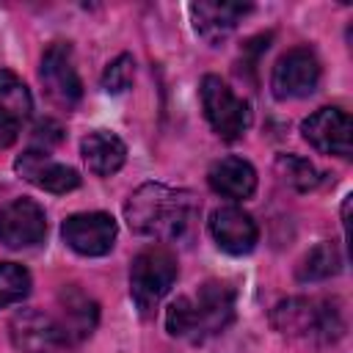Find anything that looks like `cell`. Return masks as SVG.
<instances>
[{
    "label": "cell",
    "mask_w": 353,
    "mask_h": 353,
    "mask_svg": "<svg viewBox=\"0 0 353 353\" xmlns=\"http://www.w3.org/2000/svg\"><path fill=\"white\" fill-rule=\"evenodd\" d=\"M201 108L210 121V127L223 138V141H237L248 124H251V110L248 102L240 99L218 74H207L201 80Z\"/></svg>",
    "instance_id": "obj_4"
},
{
    "label": "cell",
    "mask_w": 353,
    "mask_h": 353,
    "mask_svg": "<svg viewBox=\"0 0 353 353\" xmlns=\"http://www.w3.org/2000/svg\"><path fill=\"white\" fill-rule=\"evenodd\" d=\"M234 317V290L226 281H204L193 295L176 298L165 312L171 336L201 342L223 331Z\"/></svg>",
    "instance_id": "obj_2"
},
{
    "label": "cell",
    "mask_w": 353,
    "mask_h": 353,
    "mask_svg": "<svg viewBox=\"0 0 353 353\" xmlns=\"http://www.w3.org/2000/svg\"><path fill=\"white\" fill-rule=\"evenodd\" d=\"M276 171L295 190H312L317 185V179H320L314 165L309 160L298 157V154H279L276 157Z\"/></svg>",
    "instance_id": "obj_21"
},
{
    "label": "cell",
    "mask_w": 353,
    "mask_h": 353,
    "mask_svg": "<svg viewBox=\"0 0 353 353\" xmlns=\"http://www.w3.org/2000/svg\"><path fill=\"white\" fill-rule=\"evenodd\" d=\"M210 188L223 199H248L256 190V171L243 157H221L207 174Z\"/></svg>",
    "instance_id": "obj_16"
},
{
    "label": "cell",
    "mask_w": 353,
    "mask_h": 353,
    "mask_svg": "<svg viewBox=\"0 0 353 353\" xmlns=\"http://www.w3.org/2000/svg\"><path fill=\"white\" fill-rule=\"evenodd\" d=\"M132 74H135V61H132V55H119V58L110 61L108 69L102 72V88H105L108 94H121V91L130 88Z\"/></svg>",
    "instance_id": "obj_22"
},
{
    "label": "cell",
    "mask_w": 353,
    "mask_h": 353,
    "mask_svg": "<svg viewBox=\"0 0 353 353\" xmlns=\"http://www.w3.org/2000/svg\"><path fill=\"white\" fill-rule=\"evenodd\" d=\"M176 256L165 245L143 248L130 265V295L141 314H152V309L168 295L176 281Z\"/></svg>",
    "instance_id": "obj_3"
},
{
    "label": "cell",
    "mask_w": 353,
    "mask_h": 353,
    "mask_svg": "<svg viewBox=\"0 0 353 353\" xmlns=\"http://www.w3.org/2000/svg\"><path fill=\"white\" fill-rule=\"evenodd\" d=\"M33 99L28 85L8 69H0V130L17 132L19 124L30 116Z\"/></svg>",
    "instance_id": "obj_18"
},
{
    "label": "cell",
    "mask_w": 353,
    "mask_h": 353,
    "mask_svg": "<svg viewBox=\"0 0 353 353\" xmlns=\"http://www.w3.org/2000/svg\"><path fill=\"white\" fill-rule=\"evenodd\" d=\"M273 323L284 334H320L323 339H331V334L342 331L339 312L331 309V303H323V309H317L314 301L303 298L279 303L273 312Z\"/></svg>",
    "instance_id": "obj_8"
},
{
    "label": "cell",
    "mask_w": 353,
    "mask_h": 353,
    "mask_svg": "<svg viewBox=\"0 0 353 353\" xmlns=\"http://www.w3.org/2000/svg\"><path fill=\"white\" fill-rule=\"evenodd\" d=\"M248 11H251L248 3H210V0H199V3L190 6L193 28L210 44H221L237 28V22Z\"/></svg>",
    "instance_id": "obj_14"
},
{
    "label": "cell",
    "mask_w": 353,
    "mask_h": 353,
    "mask_svg": "<svg viewBox=\"0 0 353 353\" xmlns=\"http://www.w3.org/2000/svg\"><path fill=\"white\" fill-rule=\"evenodd\" d=\"M199 215V201L190 190L168 188L160 182L141 185L124 204V218L135 234L154 240L182 237Z\"/></svg>",
    "instance_id": "obj_1"
},
{
    "label": "cell",
    "mask_w": 353,
    "mask_h": 353,
    "mask_svg": "<svg viewBox=\"0 0 353 353\" xmlns=\"http://www.w3.org/2000/svg\"><path fill=\"white\" fill-rule=\"evenodd\" d=\"M58 303H61V320H55V323H58V328L63 334V342H80V339H85L94 331L97 317H99L97 303L85 292H80L77 287H72V284L61 290Z\"/></svg>",
    "instance_id": "obj_15"
},
{
    "label": "cell",
    "mask_w": 353,
    "mask_h": 353,
    "mask_svg": "<svg viewBox=\"0 0 353 353\" xmlns=\"http://www.w3.org/2000/svg\"><path fill=\"white\" fill-rule=\"evenodd\" d=\"M320 83V61L309 47L287 50L270 74V88L276 99H301L309 97Z\"/></svg>",
    "instance_id": "obj_6"
},
{
    "label": "cell",
    "mask_w": 353,
    "mask_h": 353,
    "mask_svg": "<svg viewBox=\"0 0 353 353\" xmlns=\"http://www.w3.org/2000/svg\"><path fill=\"white\" fill-rule=\"evenodd\" d=\"M14 168L19 176H25L30 185L47 190V193H69L80 185V174L47 154V149H28L17 157Z\"/></svg>",
    "instance_id": "obj_12"
},
{
    "label": "cell",
    "mask_w": 353,
    "mask_h": 353,
    "mask_svg": "<svg viewBox=\"0 0 353 353\" xmlns=\"http://www.w3.org/2000/svg\"><path fill=\"white\" fill-rule=\"evenodd\" d=\"M30 292V273L17 262H0V309L25 301Z\"/></svg>",
    "instance_id": "obj_20"
},
{
    "label": "cell",
    "mask_w": 353,
    "mask_h": 353,
    "mask_svg": "<svg viewBox=\"0 0 353 353\" xmlns=\"http://www.w3.org/2000/svg\"><path fill=\"white\" fill-rule=\"evenodd\" d=\"M342 256L336 243H320L314 245L298 265V281H323L334 273H339Z\"/></svg>",
    "instance_id": "obj_19"
},
{
    "label": "cell",
    "mask_w": 353,
    "mask_h": 353,
    "mask_svg": "<svg viewBox=\"0 0 353 353\" xmlns=\"http://www.w3.org/2000/svg\"><path fill=\"white\" fill-rule=\"evenodd\" d=\"M80 152H83V160L88 165L91 174L97 176H110L116 174L124 160H127V146L124 141L116 135V132H108V130H94L88 132L83 141H80Z\"/></svg>",
    "instance_id": "obj_17"
},
{
    "label": "cell",
    "mask_w": 353,
    "mask_h": 353,
    "mask_svg": "<svg viewBox=\"0 0 353 353\" xmlns=\"http://www.w3.org/2000/svg\"><path fill=\"white\" fill-rule=\"evenodd\" d=\"M210 234L212 240L218 243L221 251L226 254H248L256 240H259V229H256V221L240 210V207H221L210 215Z\"/></svg>",
    "instance_id": "obj_13"
},
{
    "label": "cell",
    "mask_w": 353,
    "mask_h": 353,
    "mask_svg": "<svg viewBox=\"0 0 353 353\" xmlns=\"http://www.w3.org/2000/svg\"><path fill=\"white\" fill-rule=\"evenodd\" d=\"M63 243L83 256H105L119 234L116 221L108 212H77L61 226Z\"/></svg>",
    "instance_id": "obj_7"
},
{
    "label": "cell",
    "mask_w": 353,
    "mask_h": 353,
    "mask_svg": "<svg viewBox=\"0 0 353 353\" xmlns=\"http://www.w3.org/2000/svg\"><path fill=\"white\" fill-rule=\"evenodd\" d=\"M303 138L323 154L350 157L353 152V124L350 116L339 108H320L301 124Z\"/></svg>",
    "instance_id": "obj_9"
},
{
    "label": "cell",
    "mask_w": 353,
    "mask_h": 353,
    "mask_svg": "<svg viewBox=\"0 0 353 353\" xmlns=\"http://www.w3.org/2000/svg\"><path fill=\"white\" fill-rule=\"evenodd\" d=\"M47 234L44 210L33 199H14L0 210V243L8 248H28Z\"/></svg>",
    "instance_id": "obj_10"
},
{
    "label": "cell",
    "mask_w": 353,
    "mask_h": 353,
    "mask_svg": "<svg viewBox=\"0 0 353 353\" xmlns=\"http://www.w3.org/2000/svg\"><path fill=\"white\" fill-rule=\"evenodd\" d=\"M11 342L19 353H55L63 342V334L52 314L41 309H19L11 320Z\"/></svg>",
    "instance_id": "obj_11"
},
{
    "label": "cell",
    "mask_w": 353,
    "mask_h": 353,
    "mask_svg": "<svg viewBox=\"0 0 353 353\" xmlns=\"http://www.w3.org/2000/svg\"><path fill=\"white\" fill-rule=\"evenodd\" d=\"M39 80L44 85V94L52 105L72 110L80 97H83V83L74 69V55L66 41H55L44 50L41 66H39Z\"/></svg>",
    "instance_id": "obj_5"
}]
</instances>
